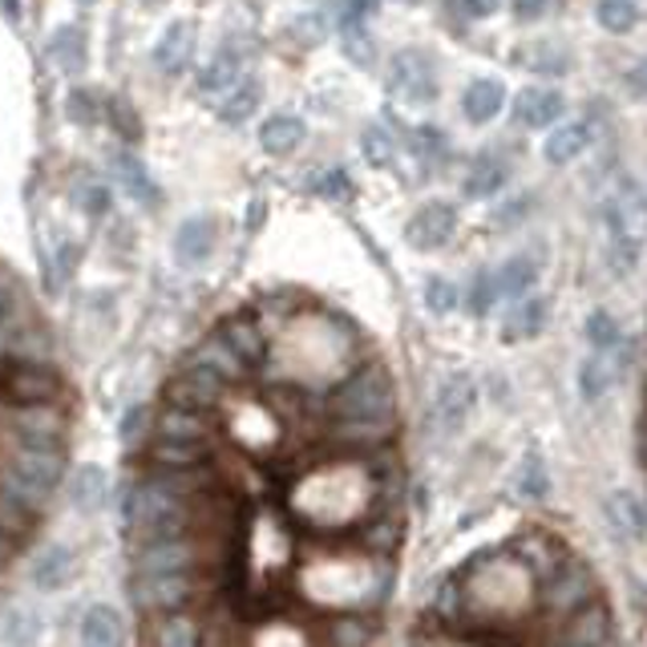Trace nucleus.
Listing matches in <instances>:
<instances>
[{
	"mask_svg": "<svg viewBox=\"0 0 647 647\" xmlns=\"http://www.w3.org/2000/svg\"><path fill=\"white\" fill-rule=\"evenodd\" d=\"M328 414L340 421H397V389L380 360L365 357L352 372L336 380L328 397Z\"/></svg>",
	"mask_w": 647,
	"mask_h": 647,
	"instance_id": "obj_1",
	"label": "nucleus"
},
{
	"mask_svg": "<svg viewBox=\"0 0 647 647\" xmlns=\"http://www.w3.org/2000/svg\"><path fill=\"white\" fill-rule=\"evenodd\" d=\"M389 90L409 106H429L437 98V69L425 49H401L389 66Z\"/></svg>",
	"mask_w": 647,
	"mask_h": 647,
	"instance_id": "obj_2",
	"label": "nucleus"
},
{
	"mask_svg": "<svg viewBox=\"0 0 647 647\" xmlns=\"http://www.w3.org/2000/svg\"><path fill=\"white\" fill-rule=\"evenodd\" d=\"M458 235V207L446 199H429L414 211V219L405 223V239L417 251H437Z\"/></svg>",
	"mask_w": 647,
	"mask_h": 647,
	"instance_id": "obj_3",
	"label": "nucleus"
},
{
	"mask_svg": "<svg viewBox=\"0 0 647 647\" xmlns=\"http://www.w3.org/2000/svg\"><path fill=\"white\" fill-rule=\"evenodd\" d=\"M474 405H478V385L469 372H449L441 385H437V397H434V421L446 429V434H458L461 425L469 421L474 414Z\"/></svg>",
	"mask_w": 647,
	"mask_h": 647,
	"instance_id": "obj_4",
	"label": "nucleus"
},
{
	"mask_svg": "<svg viewBox=\"0 0 647 647\" xmlns=\"http://www.w3.org/2000/svg\"><path fill=\"white\" fill-rule=\"evenodd\" d=\"M215 332L223 336L227 345L247 360V365H256L263 369L268 365V352H271V336L263 332V324L256 320V312H231Z\"/></svg>",
	"mask_w": 647,
	"mask_h": 647,
	"instance_id": "obj_5",
	"label": "nucleus"
},
{
	"mask_svg": "<svg viewBox=\"0 0 647 647\" xmlns=\"http://www.w3.org/2000/svg\"><path fill=\"white\" fill-rule=\"evenodd\" d=\"M563 113H567V101L550 86H526L514 98V122L522 130H550L555 122H563Z\"/></svg>",
	"mask_w": 647,
	"mask_h": 647,
	"instance_id": "obj_6",
	"label": "nucleus"
},
{
	"mask_svg": "<svg viewBox=\"0 0 647 647\" xmlns=\"http://www.w3.org/2000/svg\"><path fill=\"white\" fill-rule=\"evenodd\" d=\"M506 182H510V162H506V158H498L494 150H481V155L466 167L461 195H466V199H474V202H486V199H494L498 190H506Z\"/></svg>",
	"mask_w": 647,
	"mask_h": 647,
	"instance_id": "obj_7",
	"label": "nucleus"
},
{
	"mask_svg": "<svg viewBox=\"0 0 647 647\" xmlns=\"http://www.w3.org/2000/svg\"><path fill=\"white\" fill-rule=\"evenodd\" d=\"M215 239H219V227H215L211 215H190L175 235V259L182 268H199L215 251Z\"/></svg>",
	"mask_w": 647,
	"mask_h": 647,
	"instance_id": "obj_8",
	"label": "nucleus"
},
{
	"mask_svg": "<svg viewBox=\"0 0 647 647\" xmlns=\"http://www.w3.org/2000/svg\"><path fill=\"white\" fill-rule=\"evenodd\" d=\"M595 130L587 118H570L563 126H550V138L543 146V155H547L550 167H570L579 155H587V146H591Z\"/></svg>",
	"mask_w": 647,
	"mask_h": 647,
	"instance_id": "obj_9",
	"label": "nucleus"
},
{
	"mask_svg": "<svg viewBox=\"0 0 647 647\" xmlns=\"http://www.w3.org/2000/svg\"><path fill=\"white\" fill-rule=\"evenodd\" d=\"M190 53H195V29H190V21H175L167 33L158 37L155 69L167 73V78H179L182 69L190 66Z\"/></svg>",
	"mask_w": 647,
	"mask_h": 647,
	"instance_id": "obj_10",
	"label": "nucleus"
},
{
	"mask_svg": "<svg viewBox=\"0 0 647 647\" xmlns=\"http://www.w3.org/2000/svg\"><path fill=\"white\" fill-rule=\"evenodd\" d=\"M506 106V86L498 78H474L461 93V113H466V122L474 126H486L494 122Z\"/></svg>",
	"mask_w": 647,
	"mask_h": 647,
	"instance_id": "obj_11",
	"label": "nucleus"
},
{
	"mask_svg": "<svg viewBox=\"0 0 647 647\" xmlns=\"http://www.w3.org/2000/svg\"><path fill=\"white\" fill-rule=\"evenodd\" d=\"M547 316H550V303L538 296V300H518L506 312L502 328H498V336H502V345H522V340H535L543 328H547Z\"/></svg>",
	"mask_w": 647,
	"mask_h": 647,
	"instance_id": "obj_12",
	"label": "nucleus"
},
{
	"mask_svg": "<svg viewBox=\"0 0 647 647\" xmlns=\"http://www.w3.org/2000/svg\"><path fill=\"white\" fill-rule=\"evenodd\" d=\"M239 78H243V49L227 41V46L199 69V93H207V98L227 93Z\"/></svg>",
	"mask_w": 647,
	"mask_h": 647,
	"instance_id": "obj_13",
	"label": "nucleus"
},
{
	"mask_svg": "<svg viewBox=\"0 0 647 647\" xmlns=\"http://www.w3.org/2000/svg\"><path fill=\"white\" fill-rule=\"evenodd\" d=\"M603 510H607V522H611L615 535H624V538H647V506L639 502V498L631 490L607 494Z\"/></svg>",
	"mask_w": 647,
	"mask_h": 647,
	"instance_id": "obj_14",
	"label": "nucleus"
},
{
	"mask_svg": "<svg viewBox=\"0 0 647 647\" xmlns=\"http://www.w3.org/2000/svg\"><path fill=\"white\" fill-rule=\"evenodd\" d=\"M303 135H308L303 118H296V113H271L268 122L259 126V146H263L268 155L283 158L303 142Z\"/></svg>",
	"mask_w": 647,
	"mask_h": 647,
	"instance_id": "obj_15",
	"label": "nucleus"
},
{
	"mask_svg": "<svg viewBox=\"0 0 647 647\" xmlns=\"http://www.w3.org/2000/svg\"><path fill=\"white\" fill-rule=\"evenodd\" d=\"M538 283V263L530 256H510L502 268L494 271V288L498 300H522L526 291Z\"/></svg>",
	"mask_w": 647,
	"mask_h": 647,
	"instance_id": "obj_16",
	"label": "nucleus"
},
{
	"mask_svg": "<svg viewBox=\"0 0 647 647\" xmlns=\"http://www.w3.org/2000/svg\"><path fill=\"white\" fill-rule=\"evenodd\" d=\"M259 101H263L259 81L256 78H239L231 90L223 93V101H219V118H223L227 126H243L247 118H256Z\"/></svg>",
	"mask_w": 647,
	"mask_h": 647,
	"instance_id": "obj_17",
	"label": "nucleus"
},
{
	"mask_svg": "<svg viewBox=\"0 0 647 647\" xmlns=\"http://www.w3.org/2000/svg\"><path fill=\"white\" fill-rule=\"evenodd\" d=\"M514 494H518L522 502H547L550 474H547V461H543L538 449H530V454L518 461V469H514Z\"/></svg>",
	"mask_w": 647,
	"mask_h": 647,
	"instance_id": "obj_18",
	"label": "nucleus"
},
{
	"mask_svg": "<svg viewBox=\"0 0 647 647\" xmlns=\"http://www.w3.org/2000/svg\"><path fill=\"white\" fill-rule=\"evenodd\" d=\"M81 644L86 647H126V627L110 607H90L81 619Z\"/></svg>",
	"mask_w": 647,
	"mask_h": 647,
	"instance_id": "obj_19",
	"label": "nucleus"
},
{
	"mask_svg": "<svg viewBox=\"0 0 647 647\" xmlns=\"http://www.w3.org/2000/svg\"><path fill=\"white\" fill-rule=\"evenodd\" d=\"M595 21L603 33L627 37L639 24V4L636 0H595Z\"/></svg>",
	"mask_w": 647,
	"mask_h": 647,
	"instance_id": "obj_20",
	"label": "nucleus"
},
{
	"mask_svg": "<svg viewBox=\"0 0 647 647\" xmlns=\"http://www.w3.org/2000/svg\"><path fill=\"white\" fill-rule=\"evenodd\" d=\"M49 53L57 57V66L66 69V73H81V66H86V29L81 24H66L61 33H53Z\"/></svg>",
	"mask_w": 647,
	"mask_h": 647,
	"instance_id": "obj_21",
	"label": "nucleus"
},
{
	"mask_svg": "<svg viewBox=\"0 0 647 647\" xmlns=\"http://www.w3.org/2000/svg\"><path fill=\"white\" fill-rule=\"evenodd\" d=\"M611 380H615V369H611V360H607V352H595V357H587L579 365L583 401H599L603 392L611 389Z\"/></svg>",
	"mask_w": 647,
	"mask_h": 647,
	"instance_id": "obj_22",
	"label": "nucleus"
},
{
	"mask_svg": "<svg viewBox=\"0 0 647 647\" xmlns=\"http://www.w3.org/2000/svg\"><path fill=\"white\" fill-rule=\"evenodd\" d=\"M118 175H122L126 190H130V199H138L142 207H158V187H155V179L146 175V167L138 162L135 155H122V158H118Z\"/></svg>",
	"mask_w": 647,
	"mask_h": 647,
	"instance_id": "obj_23",
	"label": "nucleus"
},
{
	"mask_svg": "<svg viewBox=\"0 0 647 647\" xmlns=\"http://www.w3.org/2000/svg\"><path fill=\"white\" fill-rule=\"evenodd\" d=\"M619 340H624L619 320H615L607 308H595V312L587 316V345H591L595 352H607V357H611L615 348H619Z\"/></svg>",
	"mask_w": 647,
	"mask_h": 647,
	"instance_id": "obj_24",
	"label": "nucleus"
},
{
	"mask_svg": "<svg viewBox=\"0 0 647 647\" xmlns=\"http://www.w3.org/2000/svg\"><path fill=\"white\" fill-rule=\"evenodd\" d=\"M101 113H106L110 130L122 138V142H138V138H142V122H138V113L130 110L122 98H101Z\"/></svg>",
	"mask_w": 647,
	"mask_h": 647,
	"instance_id": "obj_25",
	"label": "nucleus"
},
{
	"mask_svg": "<svg viewBox=\"0 0 647 647\" xmlns=\"http://www.w3.org/2000/svg\"><path fill=\"white\" fill-rule=\"evenodd\" d=\"M526 53H535V57H518L522 66H530V69H538V73H567L570 69V53L558 41H538V46H530Z\"/></svg>",
	"mask_w": 647,
	"mask_h": 647,
	"instance_id": "obj_26",
	"label": "nucleus"
},
{
	"mask_svg": "<svg viewBox=\"0 0 647 647\" xmlns=\"http://www.w3.org/2000/svg\"><path fill=\"white\" fill-rule=\"evenodd\" d=\"M458 283L454 279H446V276H429L425 279V308L434 316H449L454 308H458Z\"/></svg>",
	"mask_w": 647,
	"mask_h": 647,
	"instance_id": "obj_27",
	"label": "nucleus"
},
{
	"mask_svg": "<svg viewBox=\"0 0 647 647\" xmlns=\"http://www.w3.org/2000/svg\"><path fill=\"white\" fill-rule=\"evenodd\" d=\"M498 300V288H494V271H478V276L469 279V291H466V308L469 316H486Z\"/></svg>",
	"mask_w": 647,
	"mask_h": 647,
	"instance_id": "obj_28",
	"label": "nucleus"
},
{
	"mask_svg": "<svg viewBox=\"0 0 647 647\" xmlns=\"http://www.w3.org/2000/svg\"><path fill=\"white\" fill-rule=\"evenodd\" d=\"M101 490H106V474L98 466H81L73 474V502L78 506H98Z\"/></svg>",
	"mask_w": 647,
	"mask_h": 647,
	"instance_id": "obj_29",
	"label": "nucleus"
},
{
	"mask_svg": "<svg viewBox=\"0 0 647 647\" xmlns=\"http://www.w3.org/2000/svg\"><path fill=\"white\" fill-rule=\"evenodd\" d=\"M98 110H101V98H93L86 86H78V90H69L66 98V113L73 118L78 126H93L98 122Z\"/></svg>",
	"mask_w": 647,
	"mask_h": 647,
	"instance_id": "obj_30",
	"label": "nucleus"
},
{
	"mask_svg": "<svg viewBox=\"0 0 647 647\" xmlns=\"http://www.w3.org/2000/svg\"><path fill=\"white\" fill-rule=\"evenodd\" d=\"M360 146H365V158H369L372 167H389L392 162V138L380 130V126H369L365 135H360Z\"/></svg>",
	"mask_w": 647,
	"mask_h": 647,
	"instance_id": "obj_31",
	"label": "nucleus"
},
{
	"mask_svg": "<svg viewBox=\"0 0 647 647\" xmlns=\"http://www.w3.org/2000/svg\"><path fill=\"white\" fill-rule=\"evenodd\" d=\"M316 195H320V199H332V202H345V199H352V179H348L345 170H328V175L316 179Z\"/></svg>",
	"mask_w": 647,
	"mask_h": 647,
	"instance_id": "obj_32",
	"label": "nucleus"
},
{
	"mask_svg": "<svg viewBox=\"0 0 647 647\" xmlns=\"http://www.w3.org/2000/svg\"><path fill=\"white\" fill-rule=\"evenodd\" d=\"M78 199H81V207L90 215H101V211H110V190H106V182H86V187L78 190Z\"/></svg>",
	"mask_w": 647,
	"mask_h": 647,
	"instance_id": "obj_33",
	"label": "nucleus"
},
{
	"mask_svg": "<svg viewBox=\"0 0 647 647\" xmlns=\"http://www.w3.org/2000/svg\"><path fill=\"white\" fill-rule=\"evenodd\" d=\"M550 9H555V0H514V17H518L522 24L543 21Z\"/></svg>",
	"mask_w": 647,
	"mask_h": 647,
	"instance_id": "obj_34",
	"label": "nucleus"
},
{
	"mask_svg": "<svg viewBox=\"0 0 647 647\" xmlns=\"http://www.w3.org/2000/svg\"><path fill=\"white\" fill-rule=\"evenodd\" d=\"M624 86H627V93H631V98L647 101V57H644V61H639L636 69H631V73H627Z\"/></svg>",
	"mask_w": 647,
	"mask_h": 647,
	"instance_id": "obj_35",
	"label": "nucleus"
},
{
	"mask_svg": "<svg viewBox=\"0 0 647 647\" xmlns=\"http://www.w3.org/2000/svg\"><path fill=\"white\" fill-rule=\"evenodd\" d=\"M506 0H461V9L474 17V21H486V17H494V12L502 9Z\"/></svg>",
	"mask_w": 647,
	"mask_h": 647,
	"instance_id": "obj_36",
	"label": "nucleus"
},
{
	"mask_svg": "<svg viewBox=\"0 0 647 647\" xmlns=\"http://www.w3.org/2000/svg\"><path fill=\"white\" fill-rule=\"evenodd\" d=\"M57 251H61V271H69L78 263V243H61Z\"/></svg>",
	"mask_w": 647,
	"mask_h": 647,
	"instance_id": "obj_37",
	"label": "nucleus"
},
{
	"mask_svg": "<svg viewBox=\"0 0 647 647\" xmlns=\"http://www.w3.org/2000/svg\"><path fill=\"white\" fill-rule=\"evenodd\" d=\"M0 12H4V17H9L12 24L21 21V4H17V0H0Z\"/></svg>",
	"mask_w": 647,
	"mask_h": 647,
	"instance_id": "obj_38",
	"label": "nucleus"
},
{
	"mask_svg": "<svg viewBox=\"0 0 647 647\" xmlns=\"http://www.w3.org/2000/svg\"><path fill=\"white\" fill-rule=\"evenodd\" d=\"M142 4H146V9H158V4H162V0H142Z\"/></svg>",
	"mask_w": 647,
	"mask_h": 647,
	"instance_id": "obj_39",
	"label": "nucleus"
},
{
	"mask_svg": "<svg viewBox=\"0 0 647 647\" xmlns=\"http://www.w3.org/2000/svg\"><path fill=\"white\" fill-rule=\"evenodd\" d=\"M401 4H417V0H401Z\"/></svg>",
	"mask_w": 647,
	"mask_h": 647,
	"instance_id": "obj_40",
	"label": "nucleus"
},
{
	"mask_svg": "<svg viewBox=\"0 0 647 647\" xmlns=\"http://www.w3.org/2000/svg\"><path fill=\"white\" fill-rule=\"evenodd\" d=\"M81 4H90V0H81Z\"/></svg>",
	"mask_w": 647,
	"mask_h": 647,
	"instance_id": "obj_41",
	"label": "nucleus"
}]
</instances>
